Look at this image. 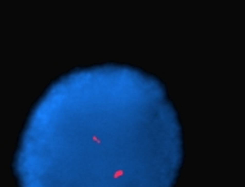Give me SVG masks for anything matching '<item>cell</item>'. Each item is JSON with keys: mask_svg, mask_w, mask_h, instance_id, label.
<instances>
[{"mask_svg": "<svg viewBox=\"0 0 245 187\" xmlns=\"http://www.w3.org/2000/svg\"><path fill=\"white\" fill-rule=\"evenodd\" d=\"M182 129L165 86L103 63L57 79L34 106L13 161L20 187H173Z\"/></svg>", "mask_w": 245, "mask_h": 187, "instance_id": "cell-1", "label": "cell"}]
</instances>
